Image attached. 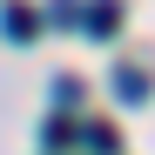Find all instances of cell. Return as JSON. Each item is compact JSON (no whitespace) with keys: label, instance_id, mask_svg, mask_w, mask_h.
Listing matches in <instances>:
<instances>
[{"label":"cell","instance_id":"6da1fadb","mask_svg":"<svg viewBox=\"0 0 155 155\" xmlns=\"http://www.w3.org/2000/svg\"><path fill=\"white\" fill-rule=\"evenodd\" d=\"M88 27L94 34H115L121 27V7H115V0H94V7H88Z\"/></svg>","mask_w":155,"mask_h":155},{"label":"cell","instance_id":"7a4b0ae2","mask_svg":"<svg viewBox=\"0 0 155 155\" xmlns=\"http://www.w3.org/2000/svg\"><path fill=\"white\" fill-rule=\"evenodd\" d=\"M115 148H121V135H115V128H101V121H94V128H88V155H115Z\"/></svg>","mask_w":155,"mask_h":155},{"label":"cell","instance_id":"3957f363","mask_svg":"<svg viewBox=\"0 0 155 155\" xmlns=\"http://www.w3.org/2000/svg\"><path fill=\"white\" fill-rule=\"evenodd\" d=\"M0 20H7V34H14V41H27V34H34V14H27V7H7Z\"/></svg>","mask_w":155,"mask_h":155},{"label":"cell","instance_id":"277c9868","mask_svg":"<svg viewBox=\"0 0 155 155\" xmlns=\"http://www.w3.org/2000/svg\"><path fill=\"white\" fill-rule=\"evenodd\" d=\"M115 88H121V101H148V81H142L135 68H121V81H115Z\"/></svg>","mask_w":155,"mask_h":155}]
</instances>
